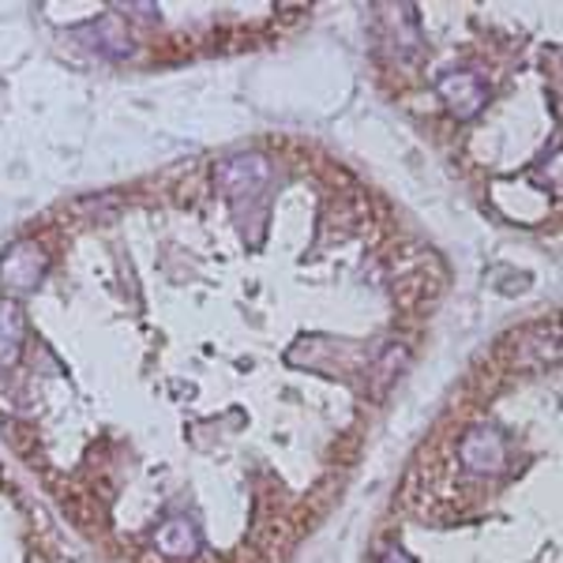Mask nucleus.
<instances>
[{"instance_id":"obj_1","label":"nucleus","mask_w":563,"mask_h":563,"mask_svg":"<svg viewBox=\"0 0 563 563\" xmlns=\"http://www.w3.org/2000/svg\"><path fill=\"white\" fill-rule=\"evenodd\" d=\"M267 180H271V166L267 158L260 154H233L218 166V185H222L225 199L233 207H244V196H249V207L260 203V196L267 192Z\"/></svg>"},{"instance_id":"obj_2","label":"nucleus","mask_w":563,"mask_h":563,"mask_svg":"<svg viewBox=\"0 0 563 563\" xmlns=\"http://www.w3.org/2000/svg\"><path fill=\"white\" fill-rule=\"evenodd\" d=\"M440 95L443 102L451 106V113L459 117V121H470V117H477L481 109L488 102V87L485 79L477 76V71L470 68H451L440 76Z\"/></svg>"},{"instance_id":"obj_3","label":"nucleus","mask_w":563,"mask_h":563,"mask_svg":"<svg viewBox=\"0 0 563 563\" xmlns=\"http://www.w3.org/2000/svg\"><path fill=\"white\" fill-rule=\"evenodd\" d=\"M462 466L474 474H499L507 466V443L504 432L493 424H474L462 440Z\"/></svg>"},{"instance_id":"obj_4","label":"nucleus","mask_w":563,"mask_h":563,"mask_svg":"<svg viewBox=\"0 0 563 563\" xmlns=\"http://www.w3.org/2000/svg\"><path fill=\"white\" fill-rule=\"evenodd\" d=\"M42 271H45V256L38 244L31 241H20L4 260H0V282L15 294H26L42 282Z\"/></svg>"},{"instance_id":"obj_5","label":"nucleus","mask_w":563,"mask_h":563,"mask_svg":"<svg viewBox=\"0 0 563 563\" xmlns=\"http://www.w3.org/2000/svg\"><path fill=\"white\" fill-rule=\"evenodd\" d=\"M23 346V312L15 301H0V368L12 365Z\"/></svg>"},{"instance_id":"obj_6","label":"nucleus","mask_w":563,"mask_h":563,"mask_svg":"<svg viewBox=\"0 0 563 563\" xmlns=\"http://www.w3.org/2000/svg\"><path fill=\"white\" fill-rule=\"evenodd\" d=\"M158 549L166 552V556H177V560L196 556L199 538H196L192 522H188V519H169V522L158 530Z\"/></svg>"},{"instance_id":"obj_7","label":"nucleus","mask_w":563,"mask_h":563,"mask_svg":"<svg viewBox=\"0 0 563 563\" xmlns=\"http://www.w3.org/2000/svg\"><path fill=\"white\" fill-rule=\"evenodd\" d=\"M87 42L95 45L98 53L113 57V60H121V57H129V53H132V38L124 34V26L113 23V20H102V23L90 26V38Z\"/></svg>"}]
</instances>
